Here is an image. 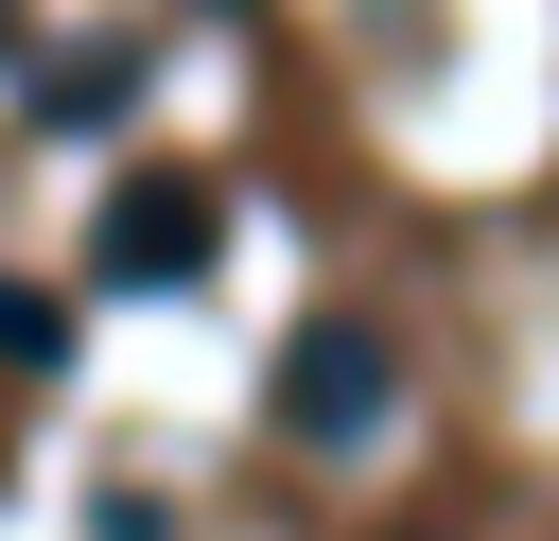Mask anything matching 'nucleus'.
<instances>
[{
	"label": "nucleus",
	"instance_id": "obj_1",
	"mask_svg": "<svg viewBox=\"0 0 559 541\" xmlns=\"http://www.w3.org/2000/svg\"><path fill=\"white\" fill-rule=\"evenodd\" d=\"M384 401H402V332H384V314H297V349H280V436H297V454H349V436H384Z\"/></svg>",
	"mask_w": 559,
	"mask_h": 541
},
{
	"label": "nucleus",
	"instance_id": "obj_2",
	"mask_svg": "<svg viewBox=\"0 0 559 541\" xmlns=\"http://www.w3.org/2000/svg\"><path fill=\"white\" fill-rule=\"evenodd\" d=\"M210 244H227V192H210V175H175V157H140V175L105 192V227H87V262H105L122 297H175V279H210Z\"/></svg>",
	"mask_w": 559,
	"mask_h": 541
},
{
	"label": "nucleus",
	"instance_id": "obj_3",
	"mask_svg": "<svg viewBox=\"0 0 559 541\" xmlns=\"http://www.w3.org/2000/svg\"><path fill=\"white\" fill-rule=\"evenodd\" d=\"M0 366H70V297H35V279H0Z\"/></svg>",
	"mask_w": 559,
	"mask_h": 541
},
{
	"label": "nucleus",
	"instance_id": "obj_4",
	"mask_svg": "<svg viewBox=\"0 0 559 541\" xmlns=\"http://www.w3.org/2000/svg\"><path fill=\"white\" fill-rule=\"evenodd\" d=\"M17 35H35V0H0V52H17Z\"/></svg>",
	"mask_w": 559,
	"mask_h": 541
}]
</instances>
